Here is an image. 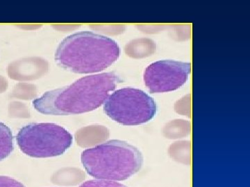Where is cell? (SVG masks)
<instances>
[{
	"instance_id": "cell-3",
	"label": "cell",
	"mask_w": 250,
	"mask_h": 187,
	"mask_svg": "<svg viewBox=\"0 0 250 187\" xmlns=\"http://www.w3.org/2000/svg\"><path fill=\"white\" fill-rule=\"evenodd\" d=\"M81 160L90 176L110 181L127 180L139 173L143 165V156L137 148L117 139L83 150Z\"/></svg>"
},
{
	"instance_id": "cell-11",
	"label": "cell",
	"mask_w": 250,
	"mask_h": 187,
	"mask_svg": "<svg viewBox=\"0 0 250 187\" xmlns=\"http://www.w3.org/2000/svg\"><path fill=\"white\" fill-rule=\"evenodd\" d=\"M174 111L182 115L190 116V95L188 94L184 98H181L174 105Z\"/></svg>"
},
{
	"instance_id": "cell-16",
	"label": "cell",
	"mask_w": 250,
	"mask_h": 187,
	"mask_svg": "<svg viewBox=\"0 0 250 187\" xmlns=\"http://www.w3.org/2000/svg\"><path fill=\"white\" fill-rule=\"evenodd\" d=\"M98 27L100 28V30L108 34H121L125 29L124 26L122 25H106L104 27L103 25H99Z\"/></svg>"
},
{
	"instance_id": "cell-6",
	"label": "cell",
	"mask_w": 250,
	"mask_h": 187,
	"mask_svg": "<svg viewBox=\"0 0 250 187\" xmlns=\"http://www.w3.org/2000/svg\"><path fill=\"white\" fill-rule=\"evenodd\" d=\"M190 70L189 62L172 60L153 62L145 72V84L151 93L174 91L187 83Z\"/></svg>"
},
{
	"instance_id": "cell-7",
	"label": "cell",
	"mask_w": 250,
	"mask_h": 187,
	"mask_svg": "<svg viewBox=\"0 0 250 187\" xmlns=\"http://www.w3.org/2000/svg\"><path fill=\"white\" fill-rule=\"evenodd\" d=\"M155 42L149 38L135 39L125 47V52L129 56L134 58H143L152 55L155 52Z\"/></svg>"
},
{
	"instance_id": "cell-2",
	"label": "cell",
	"mask_w": 250,
	"mask_h": 187,
	"mask_svg": "<svg viewBox=\"0 0 250 187\" xmlns=\"http://www.w3.org/2000/svg\"><path fill=\"white\" fill-rule=\"evenodd\" d=\"M121 49L106 36L81 31L67 36L59 44L55 54L57 64L77 74L103 71L119 58Z\"/></svg>"
},
{
	"instance_id": "cell-13",
	"label": "cell",
	"mask_w": 250,
	"mask_h": 187,
	"mask_svg": "<svg viewBox=\"0 0 250 187\" xmlns=\"http://www.w3.org/2000/svg\"><path fill=\"white\" fill-rule=\"evenodd\" d=\"M172 37L176 40H186L190 37V27L188 26H177L172 27L170 31Z\"/></svg>"
},
{
	"instance_id": "cell-14",
	"label": "cell",
	"mask_w": 250,
	"mask_h": 187,
	"mask_svg": "<svg viewBox=\"0 0 250 187\" xmlns=\"http://www.w3.org/2000/svg\"><path fill=\"white\" fill-rule=\"evenodd\" d=\"M139 29L146 34H155L165 29L164 25H158V24H139Z\"/></svg>"
},
{
	"instance_id": "cell-10",
	"label": "cell",
	"mask_w": 250,
	"mask_h": 187,
	"mask_svg": "<svg viewBox=\"0 0 250 187\" xmlns=\"http://www.w3.org/2000/svg\"><path fill=\"white\" fill-rule=\"evenodd\" d=\"M14 149V137L11 129L0 122V161L9 157Z\"/></svg>"
},
{
	"instance_id": "cell-15",
	"label": "cell",
	"mask_w": 250,
	"mask_h": 187,
	"mask_svg": "<svg viewBox=\"0 0 250 187\" xmlns=\"http://www.w3.org/2000/svg\"><path fill=\"white\" fill-rule=\"evenodd\" d=\"M0 187H25L22 183L7 176H0Z\"/></svg>"
},
{
	"instance_id": "cell-5",
	"label": "cell",
	"mask_w": 250,
	"mask_h": 187,
	"mask_svg": "<svg viewBox=\"0 0 250 187\" xmlns=\"http://www.w3.org/2000/svg\"><path fill=\"white\" fill-rule=\"evenodd\" d=\"M105 114L124 126H138L152 120L157 112L154 100L143 90L125 88L109 95L104 103Z\"/></svg>"
},
{
	"instance_id": "cell-9",
	"label": "cell",
	"mask_w": 250,
	"mask_h": 187,
	"mask_svg": "<svg viewBox=\"0 0 250 187\" xmlns=\"http://www.w3.org/2000/svg\"><path fill=\"white\" fill-rule=\"evenodd\" d=\"M191 145L189 141H179L171 144L168 154L171 158L182 165H190L191 161Z\"/></svg>"
},
{
	"instance_id": "cell-1",
	"label": "cell",
	"mask_w": 250,
	"mask_h": 187,
	"mask_svg": "<svg viewBox=\"0 0 250 187\" xmlns=\"http://www.w3.org/2000/svg\"><path fill=\"white\" fill-rule=\"evenodd\" d=\"M123 81L116 72L81 78L68 86L50 90L33 101L34 108L47 115H70L95 111Z\"/></svg>"
},
{
	"instance_id": "cell-4",
	"label": "cell",
	"mask_w": 250,
	"mask_h": 187,
	"mask_svg": "<svg viewBox=\"0 0 250 187\" xmlns=\"http://www.w3.org/2000/svg\"><path fill=\"white\" fill-rule=\"evenodd\" d=\"M21 151L34 158L62 155L72 144L67 130L53 123H31L23 126L16 137Z\"/></svg>"
},
{
	"instance_id": "cell-8",
	"label": "cell",
	"mask_w": 250,
	"mask_h": 187,
	"mask_svg": "<svg viewBox=\"0 0 250 187\" xmlns=\"http://www.w3.org/2000/svg\"><path fill=\"white\" fill-rule=\"evenodd\" d=\"M163 132L167 139H182L190 134V124L184 119H175L166 124Z\"/></svg>"
},
{
	"instance_id": "cell-12",
	"label": "cell",
	"mask_w": 250,
	"mask_h": 187,
	"mask_svg": "<svg viewBox=\"0 0 250 187\" xmlns=\"http://www.w3.org/2000/svg\"><path fill=\"white\" fill-rule=\"evenodd\" d=\"M80 187H127L123 184L110 180H88L82 184Z\"/></svg>"
}]
</instances>
